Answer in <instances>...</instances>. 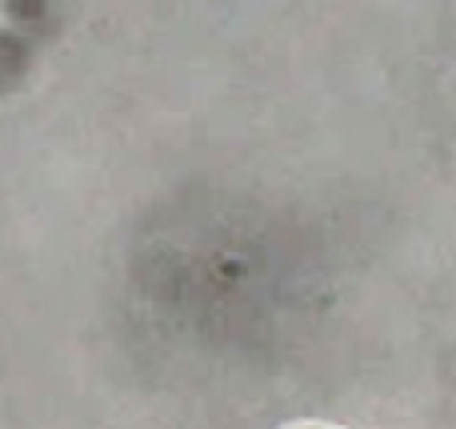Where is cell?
<instances>
[{"label": "cell", "instance_id": "obj_1", "mask_svg": "<svg viewBox=\"0 0 456 429\" xmlns=\"http://www.w3.org/2000/svg\"><path fill=\"white\" fill-rule=\"evenodd\" d=\"M297 429H316V425H297Z\"/></svg>", "mask_w": 456, "mask_h": 429}]
</instances>
